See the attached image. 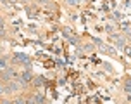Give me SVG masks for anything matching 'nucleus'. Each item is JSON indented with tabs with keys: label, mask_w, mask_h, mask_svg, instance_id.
I'll return each instance as SVG.
<instances>
[{
	"label": "nucleus",
	"mask_w": 131,
	"mask_h": 104,
	"mask_svg": "<svg viewBox=\"0 0 131 104\" xmlns=\"http://www.w3.org/2000/svg\"><path fill=\"white\" fill-rule=\"evenodd\" d=\"M29 78H31L29 73H24V75H23V80H24V82H29Z\"/></svg>",
	"instance_id": "nucleus-1"
},
{
	"label": "nucleus",
	"mask_w": 131,
	"mask_h": 104,
	"mask_svg": "<svg viewBox=\"0 0 131 104\" xmlns=\"http://www.w3.org/2000/svg\"><path fill=\"white\" fill-rule=\"evenodd\" d=\"M16 57H17V59H21V61H28V59H26V56H21V54H17Z\"/></svg>",
	"instance_id": "nucleus-2"
},
{
	"label": "nucleus",
	"mask_w": 131,
	"mask_h": 104,
	"mask_svg": "<svg viewBox=\"0 0 131 104\" xmlns=\"http://www.w3.org/2000/svg\"><path fill=\"white\" fill-rule=\"evenodd\" d=\"M4 66H5V61H4V59H0V70H2Z\"/></svg>",
	"instance_id": "nucleus-3"
},
{
	"label": "nucleus",
	"mask_w": 131,
	"mask_h": 104,
	"mask_svg": "<svg viewBox=\"0 0 131 104\" xmlns=\"http://www.w3.org/2000/svg\"><path fill=\"white\" fill-rule=\"evenodd\" d=\"M14 104H24V102H23L21 99H17V101H16V102H14Z\"/></svg>",
	"instance_id": "nucleus-4"
},
{
	"label": "nucleus",
	"mask_w": 131,
	"mask_h": 104,
	"mask_svg": "<svg viewBox=\"0 0 131 104\" xmlns=\"http://www.w3.org/2000/svg\"><path fill=\"white\" fill-rule=\"evenodd\" d=\"M0 31H2V19H0Z\"/></svg>",
	"instance_id": "nucleus-5"
},
{
	"label": "nucleus",
	"mask_w": 131,
	"mask_h": 104,
	"mask_svg": "<svg viewBox=\"0 0 131 104\" xmlns=\"http://www.w3.org/2000/svg\"><path fill=\"white\" fill-rule=\"evenodd\" d=\"M2 104H10V102H7V101H4V102H2Z\"/></svg>",
	"instance_id": "nucleus-6"
}]
</instances>
